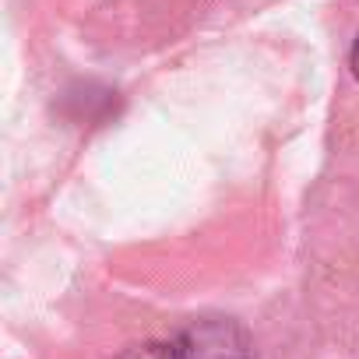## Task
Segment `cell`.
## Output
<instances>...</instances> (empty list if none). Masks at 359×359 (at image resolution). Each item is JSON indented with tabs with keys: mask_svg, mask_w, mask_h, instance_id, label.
<instances>
[{
	"mask_svg": "<svg viewBox=\"0 0 359 359\" xmlns=\"http://www.w3.org/2000/svg\"><path fill=\"white\" fill-rule=\"evenodd\" d=\"M116 359H187V355H184V345H180V338H169V341H141V345H130V348H123Z\"/></svg>",
	"mask_w": 359,
	"mask_h": 359,
	"instance_id": "cell-2",
	"label": "cell"
},
{
	"mask_svg": "<svg viewBox=\"0 0 359 359\" xmlns=\"http://www.w3.org/2000/svg\"><path fill=\"white\" fill-rule=\"evenodd\" d=\"M348 67H352V74H355V81H359V36H355V43H352V53H348Z\"/></svg>",
	"mask_w": 359,
	"mask_h": 359,
	"instance_id": "cell-3",
	"label": "cell"
},
{
	"mask_svg": "<svg viewBox=\"0 0 359 359\" xmlns=\"http://www.w3.org/2000/svg\"><path fill=\"white\" fill-rule=\"evenodd\" d=\"M176 338L184 345L187 359H254L250 338L236 320H222V317L198 320Z\"/></svg>",
	"mask_w": 359,
	"mask_h": 359,
	"instance_id": "cell-1",
	"label": "cell"
}]
</instances>
